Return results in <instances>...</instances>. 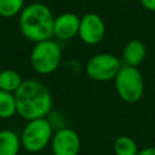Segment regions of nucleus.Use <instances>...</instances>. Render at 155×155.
<instances>
[{"mask_svg":"<svg viewBox=\"0 0 155 155\" xmlns=\"http://www.w3.org/2000/svg\"><path fill=\"white\" fill-rule=\"evenodd\" d=\"M24 0H0V17L12 18L22 12Z\"/></svg>","mask_w":155,"mask_h":155,"instance_id":"15","label":"nucleus"},{"mask_svg":"<svg viewBox=\"0 0 155 155\" xmlns=\"http://www.w3.org/2000/svg\"><path fill=\"white\" fill-rule=\"evenodd\" d=\"M139 1L145 10L150 12H155V0H139Z\"/></svg>","mask_w":155,"mask_h":155,"instance_id":"16","label":"nucleus"},{"mask_svg":"<svg viewBox=\"0 0 155 155\" xmlns=\"http://www.w3.org/2000/svg\"><path fill=\"white\" fill-rule=\"evenodd\" d=\"M21 148L19 134L7 128L0 131V155H18Z\"/></svg>","mask_w":155,"mask_h":155,"instance_id":"11","label":"nucleus"},{"mask_svg":"<svg viewBox=\"0 0 155 155\" xmlns=\"http://www.w3.org/2000/svg\"><path fill=\"white\" fill-rule=\"evenodd\" d=\"M115 155H137L139 149L136 140L130 136H119L113 144Z\"/></svg>","mask_w":155,"mask_h":155,"instance_id":"13","label":"nucleus"},{"mask_svg":"<svg viewBox=\"0 0 155 155\" xmlns=\"http://www.w3.org/2000/svg\"><path fill=\"white\" fill-rule=\"evenodd\" d=\"M117 96L126 103H136L144 94V79L138 67L122 64L114 79Z\"/></svg>","mask_w":155,"mask_h":155,"instance_id":"4","label":"nucleus"},{"mask_svg":"<svg viewBox=\"0 0 155 155\" xmlns=\"http://www.w3.org/2000/svg\"><path fill=\"white\" fill-rule=\"evenodd\" d=\"M62 62V50L59 45L48 39L36 42L30 52V64L33 69L41 75L52 74Z\"/></svg>","mask_w":155,"mask_h":155,"instance_id":"5","label":"nucleus"},{"mask_svg":"<svg viewBox=\"0 0 155 155\" xmlns=\"http://www.w3.org/2000/svg\"><path fill=\"white\" fill-rule=\"evenodd\" d=\"M53 133V125L47 117L29 120L19 134L22 148L29 153H39L51 143Z\"/></svg>","mask_w":155,"mask_h":155,"instance_id":"3","label":"nucleus"},{"mask_svg":"<svg viewBox=\"0 0 155 155\" xmlns=\"http://www.w3.org/2000/svg\"><path fill=\"white\" fill-rule=\"evenodd\" d=\"M122 67V62L113 53H98L92 56L87 63L85 71L87 76L98 82L111 81Z\"/></svg>","mask_w":155,"mask_h":155,"instance_id":"6","label":"nucleus"},{"mask_svg":"<svg viewBox=\"0 0 155 155\" xmlns=\"http://www.w3.org/2000/svg\"><path fill=\"white\" fill-rule=\"evenodd\" d=\"M80 17L73 12L61 13L54 18L53 36L59 40H70L79 34Z\"/></svg>","mask_w":155,"mask_h":155,"instance_id":"9","label":"nucleus"},{"mask_svg":"<svg viewBox=\"0 0 155 155\" xmlns=\"http://www.w3.org/2000/svg\"><path fill=\"white\" fill-rule=\"evenodd\" d=\"M137 155H155V147H147L139 150Z\"/></svg>","mask_w":155,"mask_h":155,"instance_id":"17","label":"nucleus"},{"mask_svg":"<svg viewBox=\"0 0 155 155\" xmlns=\"http://www.w3.org/2000/svg\"><path fill=\"white\" fill-rule=\"evenodd\" d=\"M17 114L15 93L0 90V119H11Z\"/></svg>","mask_w":155,"mask_h":155,"instance_id":"14","label":"nucleus"},{"mask_svg":"<svg viewBox=\"0 0 155 155\" xmlns=\"http://www.w3.org/2000/svg\"><path fill=\"white\" fill-rule=\"evenodd\" d=\"M79 38L86 45H97L105 36V24L103 18L93 12L86 13L80 18Z\"/></svg>","mask_w":155,"mask_h":155,"instance_id":"8","label":"nucleus"},{"mask_svg":"<svg viewBox=\"0 0 155 155\" xmlns=\"http://www.w3.org/2000/svg\"><path fill=\"white\" fill-rule=\"evenodd\" d=\"M147 57L145 44L139 39L130 40L122 48V64L130 67H138Z\"/></svg>","mask_w":155,"mask_h":155,"instance_id":"10","label":"nucleus"},{"mask_svg":"<svg viewBox=\"0 0 155 155\" xmlns=\"http://www.w3.org/2000/svg\"><path fill=\"white\" fill-rule=\"evenodd\" d=\"M17 114L29 121L34 119L46 117L53 105L50 90L38 80H24L19 88L15 92Z\"/></svg>","mask_w":155,"mask_h":155,"instance_id":"1","label":"nucleus"},{"mask_svg":"<svg viewBox=\"0 0 155 155\" xmlns=\"http://www.w3.org/2000/svg\"><path fill=\"white\" fill-rule=\"evenodd\" d=\"M54 17L50 7L41 2H33L19 13V30L22 35L33 42L48 40L53 36Z\"/></svg>","mask_w":155,"mask_h":155,"instance_id":"2","label":"nucleus"},{"mask_svg":"<svg viewBox=\"0 0 155 155\" xmlns=\"http://www.w3.org/2000/svg\"><path fill=\"white\" fill-rule=\"evenodd\" d=\"M50 145L53 155H79L81 139L75 130L61 127L53 133Z\"/></svg>","mask_w":155,"mask_h":155,"instance_id":"7","label":"nucleus"},{"mask_svg":"<svg viewBox=\"0 0 155 155\" xmlns=\"http://www.w3.org/2000/svg\"><path fill=\"white\" fill-rule=\"evenodd\" d=\"M24 80L15 69H4L0 71V90L15 93Z\"/></svg>","mask_w":155,"mask_h":155,"instance_id":"12","label":"nucleus"}]
</instances>
